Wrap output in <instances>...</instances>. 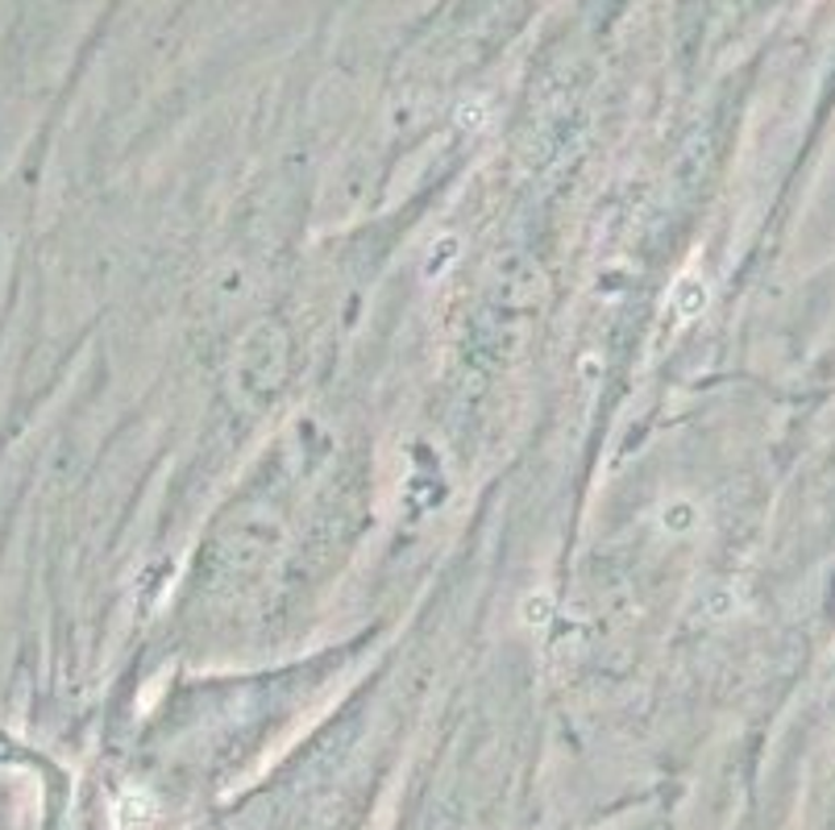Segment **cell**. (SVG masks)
Returning a JSON list of instances; mask_svg holds the SVG:
<instances>
[{
    "mask_svg": "<svg viewBox=\"0 0 835 830\" xmlns=\"http://www.w3.org/2000/svg\"><path fill=\"white\" fill-rule=\"evenodd\" d=\"M524 622H528V627H544V622H549V598H544V594L524 602Z\"/></svg>",
    "mask_w": 835,
    "mask_h": 830,
    "instance_id": "2",
    "label": "cell"
},
{
    "mask_svg": "<svg viewBox=\"0 0 835 830\" xmlns=\"http://www.w3.org/2000/svg\"><path fill=\"white\" fill-rule=\"evenodd\" d=\"M237 378L246 399H267L283 378V341L274 329H254V336L237 353Z\"/></svg>",
    "mask_w": 835,
    "mask_h": 830,
    "instance_id": "1",
    "label": "cell"
}]
</instances>
